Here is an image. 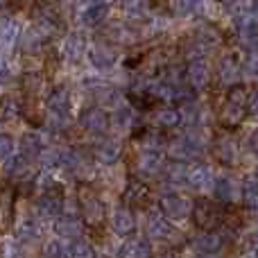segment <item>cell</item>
<instances>
[{"instance_id":"obj_1","label":"cell","mask_w":258,"mask_h":258,"mask_svg":"<svg viewBox=\"0 0 258 258\" xmlns=\"http://www.w3.org/2000/svg\"><path fill=\"white\" fill-rule=\"evenodd\" d=\"M247 102H249V93L245 86H233L220 107V125L224 129H236L238 125H242L247 116Z\"/></svg>"},{"instance_id":"obj_2","label":"cell","mask_w":258,"mask_h":258,"mask_svg":"<svg viewBox=\"0 0 258 258\" xmlns=\"http://www.w3.org/2000/svg\"><path fill=\"white\" fill-rule=\"evenodd\" d=\"M80 211L89 227H100V224L104 222V218H107L102 200L86 186H82V190H80Z\"/></svg>"},{"instance_id":"obj_3","label":"cell","mask_w":258,"mask_h":258,"mask_svg":"<svg viewBox=\"0 0 258 258\" xmlns=\"http://www.w3.org/2000/svg\"><path fill=\"white\" fill-rule=\"evenodd\" d=\"M159 206H161V213H163V218L168 220V222H183V220L192 213V209H195L188 197L174 195V192H168V195L161 197Z\"/></svg>"},{"instance_id":"obj_4","label":"cell","mask_w":258,"mask_h":258,"mask_svg":"<svg viewBox=\"0 0 258 258\" xmlns=\"http://www.w3.org/2000/svg\"><path fill=\"white\" fill-rule=\"evenodd\" d=\"M218 41H220V36H218V32H215V30H211V27H200L195 34H190L186 39L183 50H186L188 57H192L197 61V57L206 54L215 43H218Z\"/></svg>"},{"instance_id":"obj_5","label":"cell","mask_w":258,"mask_h":258,"mask_svg":"<svg viewBox=\"0 0 258 258\" xmlns=\"http://www.w3.org/2000/svg\"><path fill=\"white\" fill-rule=\"evenodd\" d=\"M192 218H195V224L202 229L204 233H213V229L220 224V209L209 200H200L192 209Z\"/></svg>"},{"instance_id":"obj_6","label":"cell","mask_w":258,"mask_h":258,"mask_svg":"<svg viewBox=\"0 0 258 258\" xmlns=\"http://www.w3.org/2000/svg\"><path fill=\"white\" fill-rule=\"evenodd\" d=\"M202 141L197 136H192V134H186V136L177 138V141L172 143V147H170V154L174 156L177 161H188V159H195V156L202 154Z\"/></svg>"},{"instance_id":"obj_7","label":"cell","mask_w":258,"mask_h":258,"mask_svg":"<svg viewBox=\"0 0 258 258\" xmlns=\"http://www.w3.org/2000/svg\"><path fill=\"white\" fill-rule=\"evenodd\" d=\"M80 127L91 134H102L109 129V116L98 107H89L80 113Z\"/></svg>"},{"instance_id":"obj_8","label":"cell","mask_w":258,"mask_h":258,"mask_svg":"<svg viewBox=\"0 0 258 258\" xmlns=\"http://www.w3.org/2000/svg\"><path fill=\"white\" fill-rule=\"evenodd\" d=\"M45 104H48V111L52 113L54 118H66L68 109H71V93H68L66 86H54L52 91L45 98Z\"/></svg>"},{"instance_id":"obj_9","label":"cell","mask_w":258,"mask_h":258,"mask_svg":"<svg viewBox=\"0 0 258 258\" xmlns=\"http://www.w3.org/2000/svg\"><path fill=\"white\" fill-rule=\"evenodd\" d=\"M147 197H150V188H147L145 181H141L136 177L127 179V186L122 190V202L127 206H145Z\"/></svg>"},{"instance_id":"obj_10","label":"cell","mask_w":258,"mask_h":258,"mask_svg":"<svg viewBox=\"0 0 258 258\" xmlns=\"http://www.w3.org/2000/svg\"><path fill=\"white\" fill-rule=\"evenodd\" d=\"M163 168V154L159 147H145L136 159V170L141 174H156Z\"/></svg>"},{"instance_id":"obj_11","label":"cell","mask_w":258,"mask_h":258,"mask_svg":"<svg viewBox=\"0 0 258 258\" xmlns=\"http://www.w3.org/2000/svg\"><path fill=\"white\" fill-rule=\"evenodd\" d=\"M61 206H63V197H61V190H45L43 195L39 197V213L45 215V218H59L61 215Z\"/></svg>"},{"instance_id":"obj_12","label":"cell","mask_w":258,"mask_h":258,"mask_svg":"<svg viewBox=\"0 0 258 258\" xmlns=\"http://www.w3.org/2000/svg\"><path fill=\"white\" fill-rule=\"evenodd\" d=\"M89 59H91V63H93L95 68L107 71V68H111L113 63H116L118 54H116V50H113L111 45L95 43V45H91V50H89Z\"/></svg>"},{"instance_id":"obj_13","label":"cell","mask_w":258,"mask_h":258,"mask_svg":"<svg viewBox=\"0 0 258 258\" xmlns=\"http://www.w3.org/2000/svg\"><path fill=\"white\" fill-rule=\"evenodd\" d=\"M111 229L118 236H129V233L136 229V215L129 206H120V209L113 211L111 215Z\"/></svg>"},{"instance_id":"obj_14","label":"cell","mask_w":258,"mask_h":258,"mask_svg":"<svg viewBox=\"0 0 258 258\" xmlns=\"http://www.w3.org/2000/svg\"><path fill=\"white\" fill-rule=\"evenodd\" d=\"M145 233L150 238H156V240H165V238L172 236V227H170V222L163 218V213H150L147 215Z\"/></svg>"},{"instance_id":"obj_15","label":"cell","mask_w":258,"mask_h":258,"mask_svg":"<svg viewBox=\"0 0 258 258\" xmlns=\"http://www.w3.org/2000/svg\"><path fill=\"white\" fill-rule=\"evenodd\" d=\"M215 156H218L220 163L224 165H233L238 161V143L231 136H222L215 143Z\"/></svg>"},{"instance_id":"obj_16","label":"cell","mask_w":258,"mask_h":258,"mask_svg":"<svg viewBox=\"0 0 258 258\" xmlns=\"http://www.w3.org/2000/svg\"><path fill=\"white\" fill-rule=\"evenodd\" d=\"M188 82H190L192 89H206L211 82V71L209 66H206L204 61H190V66H188V73H186Z\"/></svg>"},{"instance_id":"obj_17","label":"cell","mask_w":258,"mask_h":258,"mask_svg":"<svg viewBox=\"0 0 258 258\" xmlns=\"http://www.w3.org/2000/svg\"><path fill=\"white\" fill-rule=\"evenodd\" d=\"M240 73H242L240 63H238L236 57H231V54H224V57L218 61V77H220V82H224V84L236 82Z\"/></svg>"},{"instance_id":"obj_18","label":"cell","mask_w":258,"mask_h":258,"mask_svg":"<svg viewBox=\"0 0 258 258\" xmlns=\"http://www.w3.org/2000/svg\"><path fill=\"white\" fill-rule=\"evenodd\" d=\"M122 154V147L118 141H102L95 147V159L104 165H113Z\"/></svg>"},{"instance_id":"obj_19","label":"cell","mask_w":258,"mask_h":258,"mask_svg":"<svg viewBox=\"0 0 258 258\" xmlns=\"http://www.w3.org/2000/svg\"><path fill=\"white\" fill-rule=\"evenodd\" d=\"M152 247L145 238H132L120 247V258H150Z\"/></svg>"},{"instance_id":"obj_20","label":"cell","mask_w":258,"mask_h":258,"mask_svg":"<svg viewBox=\"0 0 258 258\" xmlns=\"http://www.w3.org/2000/svg\"><path fill=\"white\" fill-rule=\"evenodd\" d=\"M21 150H23V156L25 159H41L43 154V141L36 132H27L21 136Z\"/></svg>"},{"instance_id":"obj_21","label":"cell","mask_w":258,"mask_h":258,"mask_svg":"<svg viewBox=\"0 0 258 258\" xmlns=\"http://www.w3.org/2000/svg\"><path fill=\"white\" fill-rule=\"evenodd\" d=\"M107 14H109L107 3H91L82 9V21H84V25L93 27V25H100L107 18Z\"/></svg>"},{"instance_id":"obj_22","label":"cell","mask_w":258,"mask_h":258,"mask_svg":"<svg viewBox=\"0 0 258 258\" xmlns=\"http://www.w3.org/2000/svg\"><path fill=\"white\" fill-rule=\"evenodd\" d=\"M188 186L200 190V188H206L211 181V168L204 163H195L192 168H188Z\"/></svg>"},{"instance_id":"obj_23","label":"cell","mask_w":258,"mask_h":258,"mask_svg":"<svg viewBox=\"0 0 258 258\" xmlns=\"http://www.w3.org/2000/svg\"><path fill=\"white\" fill-rule=\"evenodd\" d=\"M154 120H156V125H159L161 129H172V127H177L179 122H181V113H179L174 107H163V109L156 111Z\"/></svg>"},{"instance_id":"obj_24","label":"cell","mask_w":258,"mask_h":258,"mask_svg":"<svg viewBox=\"0 0 258 258\" xmlns=\"http://www.w3.org/2000/svg\"><path fill=\"white\" fill-rule=\"evenodd\" d=\"M41 43H43V34L39 30H27L21 36V50L25 54H36L41 50Z\"/></svg>"},{"instance_id":"obj_25","label":"cell","mask_w":258,"mask_h":258,"mask_svg":"<svg viewBox=\"0 0 258 258\" xmlns=\"http://www.w3.org/2000/svg\"><path fill=\"white\" fill-rule=\"evenodd\" d=\"M86 52V41L82 34H71L66 39V57L71 59V61H77V59L82 57V54Z\"/></svg>"},{"instance_id":"obj_26","label":"cell","mask_w":258,"mask_h":258,"mask_svg":"<svg viewBox=\"0 0 258 258\" xmlns=\"http://www.w3.org/2000/svg\"><path fill=\"white\" fill-rule=\"evenodd\" d=\"M242 200L249 209L258 211V177H247L242 186Z\"/></svg>"},{"instance_id":"obj_27","label":"cell","mask_w":258,"mask_h":258,"mask_svg":"<svg viewBox=\"0 0 258 258\" xmlns=\"http://www.w3.org/2000/svg\"><path fill=\"white\" fill-rule=\"evenodd\" d=\"M61 30V21H59L57 14L52 12H41L39 14V32L43 34H54V32Z\"/></svg>"},{"instance_id":"obj_28","label":"cell","mask_w":258,"mask_h":258,"mask_svg":"<svg viewBox=\"0 0 258 258\" xmlns=\"http://www.w3.org/2000/svg\"><path fill=\"white\" fill-rule=\"evenodd\" d=\"M16 233L21 240H36L39 238V224L34 218H23L16 227Z\"/></svg>"},{"instance_id":"obj_29","label":"cell","mask_w":258,"mask_h":258,"mask_svg":"<svg viewBox=\"0 0 258 258\" xmlns=\"http://www.w3.org/2000/svg\"><path fill=\"white\" fill-rule=\"evenodd\" d=\"M21 86L30 98H34V95H39V91L43 89V77H41L39 73H25L21 80Z\"/></svg>"},{"instance_id":"obj_30","label":"cell","mask_w":258,"mask_h":258,"mask_svg":"<svg viewBox=\"0 0 258 258\" xmlns=\"http://www.w3.org/2000/svg\"><path fill=\"white\" fill-rule=\"evenodd\" d=\"M163 63H165V52H163V50H154V52L145 54L143 71H145L147 75H154V73H159L161 68H163Z\"/></svg>"},{"instance_id":"obj_31","label":"cell","mask_w":258,"mask_h":258,"mask_svg":"<svg viewBox=\"0 0 258 258\" xmlns=\"http://www.w3.org/2000/svg\"><path fill=\"white\" fill-rule=\"evenodd\" d=\"M68 258H95V249L86 240L77 238V240H73L71 247H68Z\"/></svg>"},{"instance_id":"obj_32","label":"cell","mask_w":258,"mask_h":258,"mask_svg":"<svg viewBox=\"0 0 258 258\" xmlns=\"http://www.w3.org/2000/svg\"><path fill=\"white\" fill-rule=\"evenodd\" d=\"M213 192H215V200L218 202H229L233 197V183L231 179L227 177H218L213 183Z\"/></svg>"},{"instance_id":"obj_33","label":"cell","mask_w":258,"mask_h":258,"mask_svg":"<svg viewBox=\"0 0 258 258\" xmlns=\"http://www.w3.org/2000/svg\"><path fill=\"white\" fill-rule=\"evenodd\" d=\"M93 98H95V102L102 104V107H113V104L118 102V93L111 86H95Z\"/></svg>"},{"instance_id":"obj_34","label":"cell","mask_w":258,"mask_h":258,"mask_svg":"<svg viewBox=\"0 0 258 258\" xmlns=\"http://www.w3.org/2000/svg\"><path fill=\"white\" fill-rule=\"evenodd\" d=\"M57 233L59 236H66V238H75L80 236V222L75 218H59L57 222Z\"/></svg>"},{"instance_id":"obj_35","label":"cell","mask_w":258,"mask_h":258,"mask_svg":"<svg viewBox=\"0 0 258 258\" xmlns=\"http://www.w3.org/2000/svg\"><path fill=\"white\" fill-rule=\"evenodd\" d=\"M107 34L111 36L113 41H118V43H134V41L138 39V36H136V30H132V27H125V25L111 27Z\"/></svg>"},{"instance_id":"obj_36","label":"cell","mask_w":258,"mask_h":258,"mask_svg":"<svg viewBox=\"0 0 258 258\" xmlns=\"http://www.w3.org/2000/svg\"><path fill=\"white\" fill-rule=\"evenodd\" d=\"M165 179L170 183H183V179H188V170L181 163H170L165 168Z\"/></svg>"},{"instance_id":"obj_37","label":"cell","mask_w":258,"mask_h":258,"mask_svg":"<svg viewBox=\"0 0 258 258\" xmlns=\"http://www.w3.org/2000/svg\"><path fill=\"white\" fill-rule=\"evenodd\" d=\"M195 245L200 247L202 251L211 254V251H215L220 247V236H215V233H202V236L195 240Z\"/></svg>"},{"instance_id":"obj_38","label":"cell","mask_w":258,"mask_h":258,"mask_svg":"<svg viewBox=\"0 0 258 258\" xmlns=\"http://www.w3.org/2000/svg\"><path fill=\"white\" fill-rule=\"evenodd\" d=\"M66 247L61 245L59 240H50L48 245H45V249H43V256L45 258H66Z\"/></svg>"},{"instance_id":"obj_39","label":"cell","mask_w":258,"mask_h":258,"mask_svg":"<svg viewBox=\"0 0 258 258\" xmlns=\"http://www.w3.org/2000/svg\"><path fill=\"white\" fill-rule=\"evenodd\" d=\"M16 36H18V25L12 21V18H5L3 21V43L9 45Z\"/></svg>"},{"instance_id":"obj_40","label":"cell","mask_w":258,"mask_h":258,"mask_svg":"<svg viewBox=\"0 0 258 258\" xmlns=\"http://www.w3.org/2000/svg\"><path fill=\"white\" fill-rule=\"evenodd\" d=\"M12 152H14V138L9 134H3L0 136V156H3L5 163L12 161Z\"/></svg>"},{"instance_id":"obj_41","label":"cell","mask_w":258,"mask_h":258,"mask_svg":"<svg viewBox=\"0 0 258 258\" xmlns=\"http://www.w3.org/2000/svg\"><path fill=\"white\" fill-rule=\"evenodd\" d=\"M129 122H132V109L120 107L113 111V125L116 127H127Z\"/></svg>"},{"instance_id":"obj_42","label":"cell","mask_w":258,"mask_h":258,"mask_svg":"<svg viewBox=\"0 0 258 258\" xmlns=\"http://www.w3.org/2000/svg\"><path fill=\"white\" fill-rule=\"evenodd\" d=\"M25 168H27V163H25V159H12V161H7L5 163V172L7 174H23L25 172Z\"/></svg>"},{"instance_id":"obj_43","label":"cell","mask_w":258,"mask_h":258,"mask_svg":"<svg viewBox=\"0 0 258 258\" xmlns=\"http://www.w3.org/2000/svg\"><path fill=\"white\" fill-rule=\"evenodd\" d=\"M3 258H23L21 256V247L14 240H5L3 242Z\"/></svg>"},{"instance_id":"obj_44","label":"cell","mask_w":258,"mask_h":258,"mask_svg":"<svg viewBox=\"0 0 258 258\" xmlns=\"http://www.w3.org/2000/svg\"><path fill=\"white\" fill-rule=\"evenodd\" d=\"M170 7H172L174 14H179V16H186V14L195 12L197 5H192V3H174V5H170Z\"/></svg>"},{"instance_id":"obj_45","label":"cell","mask_w":258,"mask_h":258,"mask_svg":"<svg viewBox=\"0 0 258 258\" xmlns=\"http://www.w3.org/2000/svg\"><path fill=\"white\" fill-rule=\"evenodd\" d=\"M14 113H16V104H14V100L12 98H5V102H3V118L7 120V118H12Z\"/></svg>"},{"instance_id":"obj_46","label":"cell","mask_w":258,"mask_h":258,"mask_svg":"<svg viewBox=\"0 0 258 258\" xmlns=\"http://www.w3.org/2000/svg\"><path fill=\"white\" fill-rule=\"evenodd\" d=\"M242 73L249 77H256L258 75V59H249V61L242 66Z\"/></svg>"},{"instance_id":"obj_47","label":"cell","mask_w":258,"mask_h":258,"mask_svg":"<svg viewBox=\"0 0 258 258\" xmlns=\"http://www.w3.org/2000/svg\"><path fill=\"white\" fill-rule=\"evenodd\" d=\"M122 9L129 14H141V12H145V5L143 3H122Z\"/></svg>"},{"instance_id":"obj_48","label":"cell","mask_w":258,"mask_h":258,"mask_svg":"<svg viewBox=\"0 0 258 258\" xmlns=\"http://www.w3.org/2000/svg\"><path fill=\"white\" fill-rule=\"evenodd\" d=\"M249 107H251V111L254 113H258V89L249 95Z\"/></svg>"},{"instance_id":"obj_49","label":"cell","mask_w":258,"mask_h":258,"mask_svg":"<svg viewBox=\"0 0 258 258\" xmlns=\"http://www.w3.org/2000/svg\"><path fill=\"white\" fill-rule=\"evenodd\" d=\"M249 245H251V249L258 254V231L256 233H251V238H249Z\"/></svg>"},{"instance_id":"obj_50","label":"cell","mask_w":258,"mask_h":258,"mask_svg":"<svg viewBox=\"0 0 258 258\" xmlns=\"http://www.w3.org/2000/svg\"><path fill=\"white\" fill-rule=\"evenodd\" d=\"M249 143H251V150H254L256 154H258V132H254V136L249 138Z\"/></svg>"},{"instance_id":"obj_51","label":"cell","mask_w":258,"mask_h":258,"mask_svg":"<svg viewBox=\"0 0 258 258\" xmlns=\"http://www.w3.org/2000/svg\"><path fill=\"white\" fill-rule=\"evenodd\" d=\"M156 258H177V256H174V254H159Z\"/></svg>"}]
</instances>
